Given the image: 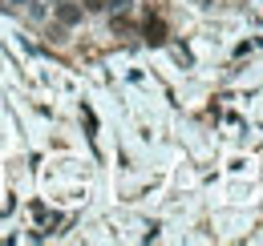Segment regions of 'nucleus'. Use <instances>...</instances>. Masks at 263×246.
<instances>
[{
  "label": "nucleus",
  "instance_id": "f257e3e1",
  "mask_svg": "<svg viewBox=\"0 0 263 246\" xmlns=\"http://www.w3.org/2000/svg\"><path fill=\"white\" fill-rule=\"evenodd\" d=\"M166 36H170V32H166V20H162V16H146V25H142V40L158 49V45H166Z\"/></svg>",
  "mask_w": 263,
  "mask_h": 246
},
{
  "label": "nucleus",
  "instance_id": "f03ea898",
  "mask_svg": "<svg viewBox=\"0 0 263 246\" xmlns=\"http://www.w3.org/2000/svg\"><path fill=\"white\" fill-rule=\"evenodd\" d=\"M81 16H85L81 4H73V0H57V20H61V29H73Z\"/></svg>",
  "mask_w": 263,
  "mask_h": 246
},
{
  "label": "nucleus",
  "instance_id": "7ed1b4c3",
  "mask_svg": "<svg viewBox=\"0 0 263 246\" xmlns=\"http://www.w3.org/2000/svg\"><path fill=\"white\" fill-rule=\"evenodd\" d=\"M81 8L85 12H101V8H109V0H81Z\"/></svg>",
  "mask_w": 263,
  "mask_h": 246
},
{
  "label": "nucleus",
  "instance_id": "20e7f679",
  "mask_svg": "<svg viewBox=\"0 0 263 246\" xmlns=\"http://www.w3.org/2000/svg\"><path fill=\"white\" fill-rule=\"evenodd\" d=\"M109 8H126V0H109Z\"/></svg>",
  "mask_w": 263,
  "mask_h": 246
}]
</instances>
